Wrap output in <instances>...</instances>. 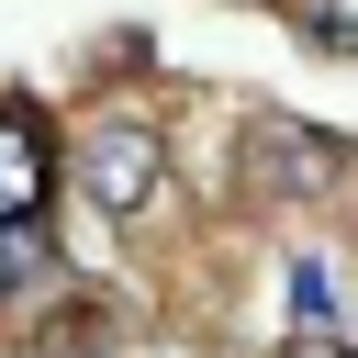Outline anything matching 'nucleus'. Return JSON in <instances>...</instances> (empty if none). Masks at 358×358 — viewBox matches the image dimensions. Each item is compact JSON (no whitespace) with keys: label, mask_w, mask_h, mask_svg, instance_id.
<instances>
[{"label":"nucleus","mask_w":358,"mask_h":358,"mask_svg":"<svg viewBox=\"0 0 358 358\" xmlns=\"http://www.w3.org/2000/svg\"><path fill=\"white\" fill-rule=\"evenodd\" d=\"M291 358H347V347H313V336H302V347H291Z\"/></svg>","instance_id":"obj_5"},{"label":"nucleus","mask_w":358,"mask_h":358,"mask_svg":"<svg viewBox=\"0 0 358 358\" xmlns=\"http://www.w3.org/2000/svg\"><path fill=\"white\" fill-rule=\"evenodd\" d=\"M34 268H45V235H34V224H0V302H11Z\"/></svg>","instance_id":"obj_4"},{"label":"nucleus","mask_w":358,"mask_h":358,"mask_svg":"<svg viewBox=\"0 0 358 358\" xmlns=\"http://www.w3.org/2000/svg\"><path fill=\"white\" fill-rule=\"evenodd\" d=\"M291 313L313 347H347V280H336V246H302L291 257Z\"/></svg>","instance_id":"obj_2"},{"label":"nucleus","mask_w":358,"mask_h":358,"mask_svg":"<svg viewBox=\"0 0 358 358\" xmlns=\"http://www.w3.org/2000/svg\"><path fill=\"white\" fill-rule=\"evenodd\" d=\"M34 201H45V145L22 112H0V224H34Z\"/></svg>","instance_id":"obj_3"},{"label":"nucleus","mask_w":358,"mask_h":358,"mask_svg":"<svg viewBox=\"0 0 358 358\" xmlns=\"http://www.w3.org/2000/svg\"><path fill=\"white\" fill-rule=\"evenodd\" d=\"M78 190H90L101 213H134V201L157 190V134H145V123H90V134H78Z\"/></svg>","instance_id":"obj_1"}]
</instances>
